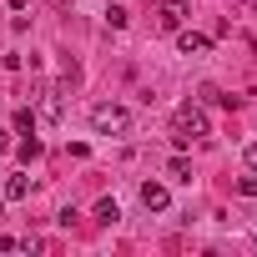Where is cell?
<instances>
[{"label": "cell", "mask_w": 257, "mask_h": 257, "mask_svg": "<svg viewBox=\"0 0 257 257\" xmlns=\"http://www.w3.org/2000/svg\"><path fill=\"white\" fill-rule=\"evenodd\" d=\"M91 126H96V137H126L132 132V111L116 101H101V106H91Z\"/></svg>", "instance_id": "1"}, {"label": "cell", "mask_w": 257, "mask_h": 257, "mask_svg": "<svg viewBox=\"0 0 257 257\" xmlns=\"http://www.w3.org/2000/svg\"><path fill=\"white\" fill-rule=\"evenodd\" d=\"M172 132H182V137H207L212 132V121H207V111L202 106H177V116H172Z\"/></svg>", "instance_id": "2"}, {"label": "cell", "mask_w": 257, "mask_h": 257, "mask_svg": "<svg viewBox=\"0 0 257 257\" xmlns=\"http://www.w3.org/2000/svg\"><path fill=\"white\" fill-rule=\"evenodd\" d=\"M177 51H182V56H207V51H212V36H202V31H177Z\"/></svg>", "instance_id": "3"}, {"label": "cell", "mask_w": 257, "mask_h": 257, "mask_svg": "<svg viewBox=\"0 0 257 257\" xmlns=\"http://www.w3.org/2000/svg\"><path fill=\"white\" fill-rule=\"evenodd\" d=\"M142 207H147V212H167V207H172V192H167L162 182H142Z\"/></svg>", "instance_id": "4"}, {"label": "cell", "mask_w": 257, "mask_h": 257, "mask_svg": "<svg viewBox=\"0 0 257 257\" xmlns=\"http://www.w3.org/2000/svg\"><path fill=\"white\" fill-rule=\"evenodd\" d=\"M167 177H172V182H192V162H187V157L177 152V157L167 162Z\"/></svg>", "instance_id": "5"}, {"label": "cell", "mask_w": 257, "mask_h": 257, "mask_svg": "<svg viewBox=\"0 0 257 257\" xmlns=\"http://www.w3.org/2000/svg\"><path fill=\"white\" fill-rule=\"evenodd\" d=\"M6 197H11V202H26V197H31V182H26V177H6Z\"/></svg>", "instance_id": "6"}, {"label": "cell", "mask_w": 257, "mask_h": 257, "mask_svg": "<svg viewBox=\"0 0 257 257\" xmlns=\"http://www.w3.org/2000/svg\"><path fill=\"white\" fill-rule=\"evenodd\" d=\"M116 217H121V207H116V197H101V202H96V222H106V227H111Z\"/></svg>", "instance_id": "7"}, {"label": "cell", "mask_w": 257, "mask_h": 257, "mask_svg": "<svg viewBox=\"0 0 257 257\" xmlns=\"http://www.w3.org/2000/svg\"><path fill=\"white\" fill-rule=\"evenodd\" d=\"M182 6H162V31H182Z\"/></svg>", "instance_id": "8"}, {"label": "cell", "mask_w": 257, "mask_h": 257, "mask_svg": "<svg viewBox=\"0 0 257 257\" xmlns=\"http://www.w3.org/2000/svg\"><path fill=\"white\" fill-rule=\"evenodd\" d=\"M202 101H212V106H237V96H227V91H217V86H202Z\"/></svg>", "instance_id": "9"}, {"label": "cell", "mask_w": 257, "mask_h": 257, "mask_svg": "<svg viewBox=\"0 0 257 257\" xmlns=\"http://www.w3.org/2000/svg\"><path fill=\"white\" fill-rule=\"evenodd\" d=\"M16 132H36V111H31V106L16 111Z\"/></svg>", "instance_id": "10"}, {"label": "cell", "mask_w": 257, "mask_h": 257, "mask_svg": "<svg viewBox=\"0 0 257 257\" xmlns=\"http://www.w3.org/2000/svg\"><path fill=\"white\" fill-rule=\"evenodd\" d=\"M126 21H132V16H126V11H121V6H111V11H106V26H111V31H121V26H126Z\"/></svg>", "instance_id": "11"}, {"label": "cell", "mask_w": 257, "mask_h": 257, "mask_svg": "<svg viewBox=\"0 0 257 257\" xmlns=\"http://www.w3.org/2000/svg\"><path fill=\"white\" fill-rule=\"evenodd\" d=\"M36 157H41V142H36V137H31V142H21V162H26V167H31V162H36Z\"/></svg>", "instance_id": "12"}, {"label": "cell", "mask_w": 257, "mask_h": 257, "mask_svg": "<svg viewBox=\"0 0 257 257\" xmlns=\"http://www.w3.org/2000/svg\"><path fill=\"white\" fill-rule=\"evenodd\" d=\"M237 192H242V197H257V172H247V177H237Z\"/></svg>", "instance_id": "13"}, {"label": "cell", "mask_w": 257, "mask_h": 257, "mask_svg": "<svg viewBox=\"0 0 257 257\" xmlns=\"http://www.w3.org/2000/svg\"><path fill=\"white\" fill-rule=\"evenodd\" d=\"M242 157H247V167H252V172H257V142H252V147H247V152H242Z\"/></svg>", "instance_id": "14"}, {"label": "cell", "mask_w": 257, "mask_h": 257, "mask_svg": "<svg viewBox=\"0 0 257 257\" xmlns=\"http://www.w3.org/2000/svg\"><path fill=\"white\" fill-rule=\"evenodd\" d=\"M6 147H11V132H0V152H6Z\"/></svg>", "instance_id": "15"}, {"label": "cell", "mask_w": 257, "mask_h": 257, "mask_svg": "<svg viewBox=\"0 0 257 257\" xmlns=\"http://www.w3.org/2000/svg\"><path fill=\"white\" fill-rule=\"evenodd\" d=\"M162 6H182V0H162Z\"/></svg>", "instance_id": "16"}, {"label": "cell", "mask_w": 257, "mask_h": 257, "mask_svg": "<svg viewBox=\"0 0 257 257\" xmlns=\"http://www.w3.org/2000/svg\"><path fill=\"white\" fill-rule=\"evenodd\" d=\"M252 247H257V237H252Z\"/></svg>", "instance_id": "17"}, {"label": "cell", "mask_w": 257, "mask_h": 257, "mask_svg": "<svg viewBox=\"0 0 257 257\" xmlns=\"http://www.w3.org/2000/svg\"><path fill=\"white\" fill-rule=\"evenodd\" d=\"M0 212H6V207H0Z\"/></svg>", "instance_id": "18"}]
</instances>
